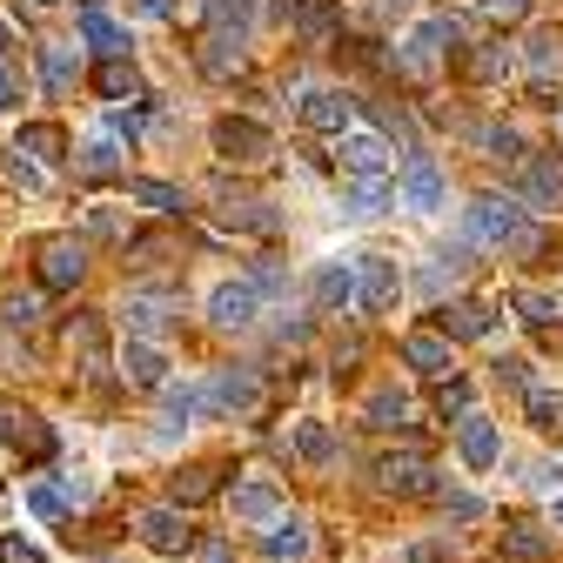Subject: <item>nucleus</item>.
Instances as JSON below:
<instances>
[{"label": "nucleus", "instance_id": "39448f33", "mask_svg": "<svg viewBox=\"0 0 563 563\" xmlns=\"http://www.w3.org/2000/svg\"><path fill=\"white\" fill-rule=\"evenodd\" d=\"M443 168L430 155H402V208H416V216H437L443 208Z\"/></svg>", "mask_w": 563, "mask_h": 563}, {"label": "nucleus", "instance_id": "412c9836", "mask_svg": "<svg viewBox=\"0 0 563 563\" xmlns=\"http://www.w3.org/2000/svg\"><path fill=\"white\" fill-rule=\"evenodd\" d=\"M523 60H530V88H537V95H550V81L563 75V41H556V34H530Z\"/></svg>", "mask_w": 563, "mask_h": 563}, {"label": "nucleus", "instance_id": "c03bdc74", "mask_svg": "<svg viewBox=\"0 0 563 563\" xmlns=\"http://www.w3.org/2000/svg\"><path fill=\"white\" fill-rule=\"evenodd\" d=\"M437 409L443 416H470V383H443L437 389Z\"/></svg>", "mask_w": 563, "mask_h": 563}, {"label": "nucleus", "instance_id": "4468645a", "mask_svg": "<svg viewBox=\"0 0 563 563\" xmlns=\"http://www.w3.org/2000/svg\"><path fill=\"white\" fill-rule=\"evenodd\" d=\"M0 443H14V450H27V456L54 450V437H47V422H41L34 409H14V402H0Z\"/></svg>", "mask_w": 563, "mask_h": 563}, {"label": "nucleus", "instance_id": "7c9ffc66", "mask_svg": "<svg viewBox=\"0 0 563 563\" xmlns=\"http://www.w3.org/2000/svg\"><path fill=\"white\" fill-rule=\"evenodd\" d=\"M201 8H208V21H216V34L242 41V27H249V0H201Z\"/></svg>", "mask_w": 563, "mask_h": 563}, {"label": "nucleus", "instance_id": "dca6fc26", "mask_svg": "<svg viewBox=\"0 0 563 563\" xmlns=\"http://www.w3.org/2000/svg\"><path fill=\"white\" fill-rule=\"evenodd\" d=\"M349 114H356V101H349L342 88H316V95L302 101V128H316V134H342Z\"/></svg>", "mask_w": 563, "mask_h": 563}, {"label": "nucleus", "instance_id": "a211bd4d", "mask_svg": "<svg viewBox=\"0 0 563 563\" xmlns=\"http://www.w3.org/2000/svg\"><path fill=\"white\" fill-rule=\"evenodd\" d=\"M402 363H409V369H422V376H450V369H456V363H450V342H443V335H430V329L402 335Z\"/></svg>", "mask_w": 563, "mask_h": 563}, {"label": "nucleus", "instance_id": "6ab92c4d", "mask_svg": "<svg viewBox=\"0 0 563 563\" xmlns=\"http://www.w3.org/2000/svg\"><path fill=\"white\" fill-rule=\"evenodd\" d=\"M262 550H268L275 563H302V556H309V523H302V517H275V523L262 530Z\"/></svg>", "mask_w": 563, "mask_h": 563}, {"label": "nucleus", "instance_id": "13d9d810", "mask_svg": "<svg viewBox=\"0 0 563 563\" xmlns=\"http://www.w3.org/2000/svg\"><path fill=\"white\" fill-rule=\"evenodd\" d=\"M34 8H60V0H34Z\"/></svg>", "mask_w": 563, "mask_h": 563}, {"label": "nucleus", "instance_id": "49530a36", "mask_svg": "<svg viewBox=\"0 0 563 563\" xmlns=\"http://www.w3.org/2000/svg\"><path fill=\"white\" fill-rule=\"evenodd\" d=\"M497 383H510V389H530V363H523V356H504V363H497Z\"/></svg>", "mask_w": 563, "mask_h": 563}, {"label": "nucleus", "instance_id": "393cba45", "mask_svg": "<svg viewBox=\"0 0 563 563\" xmlns=\"http://www.w3.org/2000/svg\"><path fill=\"white\" fill-rule=\"evenodd\" d=\"M41 88H47L54 101L75 88V47H41Z\"/></svg>", "mask_w": 563, "mask_h": 563}, {"label": "nucleus", "instance_id": "a878e982", "mask_svg": "<svg viewBox=\"0 0 563 563\" xmlns=\"http://www.w3.org/2000/svg\"><path fill=\"white\" fill-rule=\"evenodd\" d=\"M81 34H88V47H101L108 60H114V54H128V34H121L101 8H81Z\"/></svg>", "mask_w": 563, "mask_h": 563}, {"label": "nucleus", "instance_id": "473e14b6", "mask_svg": "<svg viewBox=\"0 0 563 563\" xmlns=\"http://www.w3.org/2000/svg\"><path fill=\"white\" fill-rule=\"evenodd\" d=\"M296 456L302 463H329L335 456V437L322 430V422H296Z\"/></svg>", "mask_w": 563, "mask_h": 563}, {"label": "nucleus", "instance_id": "c9c22d12", "mask_svg": "<svg viewBox=\"0 0 563 563\" xmlns=\"http://www.w3.org/2000/svg\"><path fill=\"white\" fill-rule=\"evenodd\" d=\"M517 309H523V322H537V329H550V322L563 316V302H556V296H543V289H523V296H517Z\"/></svg>", "mask_w": 563, "mask_h": 563}, {"label": "nucleus", "instance_id": "f257e3e1", "mask_svg": "<svg viewBox=\"0 0 563 563\" xmlns=\"http://www.w3.org/2000/svg\"><path fill=\"white\" fill-rule=\"evenodd\" d=\"M463 235L483 249H537V229L523 222V208L510 195H476L463 208Z\"/></svg>", "mask_w": 563, "mask_h": 563}, {"label": "nucleus", "instance_id": "cd10ccee", "mask_svg": "<svg viewBox=\"0 0 563 563\" xmlns=\"http://www.w3.org/2000/svg\"><path fill=\"white\" fill-rule=\"evenodd\" d=\"M95 88H101L108 101H134V95H141V81H134V67H128V54H114V60L101 67V75H95Z\"/></svg>", "mask_w": 563, "mask_h": 563}, {"label": "nucleus", "instance_id": "f8f14e48", "mask_svg": "<svg viewBox=\"0 0 563 563\" xmlns=\"http://www.w3.org/2000/svg\"><path fill=\"white\" fill-rule=\"evenodd\" d=\"M216 148L229 155V162H268V128L262 121H216Z\"/></svg>", "mask_w": 563, "mask_h": 563}, {"label": "nucleus", "instance_id": "3c124183", "mask_svg": "<svg viewBox=\"0 0 563 563\" xmlns=\"http://www.w3.org/2000/svg\"><path fill=\"white\" fill-rule=\"evenodd\" d=\"M128 8H134V14H141V21H162V14H168V8H175V0H128Z\"/></svg>", "mask_w": 563, "mask_h": 563}, {"label": "nucleus", "instance_id": "ea45409f", "mask_svg": "<svg viewBox=\"0 0 563 563\" xmlns=\"http://www.w3.org/2000/svg\"><path fill=\"white\" fill-rule=\"evenodd\" d=\"M27 510H34L41 523H54V517H67V497H60V489H47V483H34V489H27Z\"/></svg>", "mask_w": 563, "mask_h": 563}, {"label": "nucleus", "instance_id": "6e6d98bb", "mask_svg": "<svg viewBox=\"0 0 563 563\" xmlns=\"http://www.w3.org/2000/svg\"><path fill=\"white\" fill-rule=\"evenodd\" d=\"M0 54H8V21H0Z\"/></svg>", "mask_w": 563, "mask_h": 563}, {"label": "nucleus", "instance_id": "09e8293b", "mask_svg": "<svg viewBox=\"0 0 563 563\" xmlns=\"http://www.w3.org/2000/svg\"><path fill=\"white\" fill-rule=\"evenodd\" d=\"M476 8H483V14H497V21H517L530 0H476Z\"/></svg>", "mask_w": 563, "mask_h": 563}, {"label": "nucleus", "instance_id": "2eb2a0df", "mask_svg": "<svg viewBox=\"0 0 563 563\" xmlns=\"http://www.w3.org/2000/svg\"><path fill=\"white\" fill-rule=\"evenodd\" d=\"M229 510H235V523H275V517H282V489H275L268 476H255V483H235Z\"/></svg>", "mask_w": 563, "mask_h": 563}, {"label": "nucleus", "instance_id": "37998d69", "mask_svg": "<svg viewBox=\"0 0 563 563\" xmlns=\"http://www.w3.org/2000/svg\"><path fill=\"white\" fill-rule=\"evenodd\" d=\"M8 322H14V329H34V322H41V289L14 296V302H8Z\"/></svg>", "mask_w": 563, "mask_h": 563}, {"label": "nucleus", "instance_id": "aec40b11", "mask_svg": "<svg viewBox=\"0 0 563 563\" xmlns=\"http://www.w3.org/2000/svg\"><path fill=\"white\" fill-rule=\"evenodd\" d=\"M121 376L134 383V389H162L168 383V356L155 342H128V356H121Z\"/></svg>", "mask_w": 563, "mask_h": 563}, {"label": "nucleus", "instance_id": "20e7f679", "mask_svg": "<svg viewBox=\"0 0 563 563\" xmlns=\"http://www.w3.org/2000/svg\"><path fill=\"white\" fill-rule=\"evenodd\" d=\"M396 296H402L396 262H389V255H363V262H356V302H363L369 316H383V309H396Z\"/></svg>", "mask_w": 563, "mask_h": 563}, {"label": "nucleus", "instance_id": "ddd939ff", "mask_svg": "<svg viewBox=\"0 0 563 563\" xmlns=\"http://www.w3.org/2000/svg\"><path fill=\"white\" fill-rule=\"evenodd\" d=\"M335 155H342L349 175H363V181H383V175H389V141H383V134H342Z\"/></svg>", "mask_w": 563, "mask_h": 563}, {"label": "nucleus", "instance_id": "603ef678", "mask_svg": "<svg viewBox=\"0 0 563 563\" xmlns=\"http://www.w3.org/2000/svg\"><path fill=\"white\" fill-rule=\"evenodd\" d=\"M0 108H21V81L8 75V67H0Z\"/></svg>", "mask_w": 563, "mask_h": 563}, {"label": "nucleus", "instance_id": "f03ea898", "mask_svg": "<svg viewBox=\"0 0 563 563\" xmlns=\"http://www.w3.org/2000/svg\"><path fill=\"white\" fill-rule=\"evenodd\" d=\"M262 402V376L255 369H216L208 376V389H201V409L208 416H249Z\"/></svg>", "mask_w": 563, "mask_h": 563}, {"label": "nucleus", "instance_id": "e433bc0d", "mask_svg": "<svg viewBox=\"0 0 563 563\" xmlns=\"http://www.w3.org/2000/svg\"><path fill=\"white\" fill-rule=\"evenodd\" d=\"M483 148H489V162H523V134L517 128H489Z\"/></svg>", "mask_w": 563, "mask_h": 563}, {"label": "nucleus", "instance_id": "4d7b16f0", "mask_svg": "<svg viewBox=\"0 0 563 563\" xmlns=\"http://www.w3.org/2000/svg\"><path fill=\"white\" fill-rule=\"evenodd\" d=\"M556 530H563V497H556Z\"/></svg>", "mask_w": 563, "mask_h": 563}, {"label": "nucleus", "instance_id": "b1692460", "mask_svg": "<svg viewBox=\"0 0 563 563\" xmlns=\"http://www.w3.org/2000/svg\"><path fill=\"white\" fill-rule=\"evenodd\" d=\"M242 67V41H229V34H208V47H201V75L208 81H229Z\"/></svg>", "mask_w": 563, "mask_h": 563}, {"label": "nucleus", "instance_id": "9b49d317", "mask_svg": "<svg viewBox=\"0 0 563 563\" xmlns=\"http://www.w3.org/2000/svg\"><path fill=\"white\" fill-rule=\"evenodd\" d=\"M456 450H463V463L470 470H497L504 463V437H497V422H489V416H463V430H456Z\"/></svg>", "mask_w": 563, "mask_h": 563}, {"label": "nucleus", "instance_id": "f704fd0d", "mask_svg": "<svg viewBox=\"0 0 563 563\" xmlns=\"http://www.w3.org/2000/svg\"><path fill=\"white\" fill-rule=\"evenodd\" d=\"M14 148H21V155H41V162H60V148H67V141H60V128H21V141H14Z\"/></svg>", "mask_w": 563, "mask_h": 563}, {"label": "nucleus", "instance_id": "5701e85b", "mask_svg": "<svg viewBox=\"0 0 563 563\" xmlns=\"http://www.w3.org/2000/svg\"><path fill=\"white\" fill-rule=\"evenodd\" d=\"M363 416H369V430H409V416H416V409H409L402 389H376Z\"/></svg>", "mask_w": 563, "mask_h": 563}, {"label": "nucleus", "instance_id": "a19ab883", "mask_svg": "<svg viewBox=\"0 0 563 563\" xmlns=\"http://www.w3.org/2000/svg\"><path fill=\"white\" fill-rule=\"evenodd\" d=\"M8 175H14L21 188H47V175H41V162H34V155H21V148H8Z\"/></svg>", "mask_w": 563, "mask_h": 563}, {"label": "nucleus", "instance_id": "423d86ee", "mask_svg": "<svg viewBox=\"0 0 563 563\" xmlns=\"http://www.w3.org/2000/svg\"><path fill=\"white\" fill-rule=\"evenodd\" d=\"M430 456L422 450H389V456H376V483L383 489H396V497H422V489H430Z\"/></svg>", "mask_w": 563, "mask_h": 563}, {"label": "nucleus", "instance_id": "8fccbe9b", "mask_svg": "<svg viewBox=\"0 0 563 563\" xmlns=\"http://www.w3.org/2000/svg\"><path fill=\"white\" fill-rule=\"evenodd\" d=\"M450 517H456V523H476V517H483V504H476V497H450Z\"/></svg>", "mask_w": 563, "mask_h": 563}, {"label": "nucleus", "instance_id": "58836bf2", "mask_svg": "<svg viewBox=\"0 0 563 563\" xmlns=\"http://www.w3.org/2000/svg\"><path fill=\"white\" fill-rule=\"evenodd\" d=\"M523 188H530V201H563V175H556V168H550V162H537V168H530V181H523Z\"/></svg>", "mask_w": 563, "mask_h": 563}, {"label": "nucleus", "instance_id": "a18cd8bd", "mask_svg": "<svg viewBox=\"0 0 563 563\" xmlns=\"http://www.w3.org/2000/svg\"><path fill=\"white\" fill-rule=\"evenodd\" d=\"M556 483H563V470L543 456V463H530V489H537V497H556Z\"/></svg>", "mask_w": 563, "mask_h": 563}, {"label": "nucleus", "instance_id": "de8ad7c7", "mask_svg": "<svg viewBox=\"0 0 563 563\" xmlns=\"http://www.w3.org/2000/svg\"><path fill=\"white\" fill-rule=\"evenodd\" d=\"M0 563H41V550L27 537H8V543H0Z\"/></svg>", "mask_w": 563, "mask_h": 563}, {"label": "nucleus", "instance_id": "6e6552de", "mask_svg": "<svg viewBox=\"0 0 563 563\" xmlns=\"http://www.w3.org/2000/svg\"><path fill=\"white\" fill-rule=\"evenodd\" d=\"M255 316H262V296L249 282H222V289L208 296V322L216 329H255Z\"/></svg>", "mask_w": 563, "mask_h": 563}, {"label": "nucleus", "instance_id": "864d4df0", "mask_svg": "<svg viewBox=\"0 0 563 563\" xmlns=\"http://www.w3.org/2000/svg\"><path fill=\"white\" fill-rule=\"evenodd\" d=\"M201 563H235V556H229V543H222V537H208V543H201Z\"/></svg>", "mask_w": 563, "mask_h": 563}, {"label": "nucleus", "instance_id": "0eeeda50", "mask_svg": "<svg viewBox=\"0 0 563 563\" xmlns=\"http://www.w3.org/2000/svg\"><path fill=\"white\" fill-rule=\"evenodd\" d=\"M81 275H88V249H81L75 235L41 242V282H47V289H75Z\"/></svg>", "mask_w": 563, "mask_h": 563}, {"label": "nucleus", "instance_id": "9d476101", "mask_svg": "<svg viewBox=\"0 0 563 563\" xmlns=\"http://www.w3.org/2000/svg\"><path fill=\"white\" fill-rule=\"evenodd\" d=\"M456 34H463V27H456L450 14H443V21H422V27L409 34V47H402V75H430L437 54H443V41L456 47Z\"/></svg>", "mask_w": 563, "mask_h": 563}, {"label": "nucleus", "instance_id": "c756f323", "mask_svg": "<svg viewBox=\"0 0 563 563\" xmlns=\"http://www.w3.org/2000/svg\"><path fill=\"white\" fill-rule=\"evenodd\" d=\"M504 550L523 556V563H537V556H550V537H543L537 523H510V530H504Z\"/></svg>", "mask_w": 563, "mask_h": 563}, {"label": "nucleus", "instance_id": "1a4fd4ad", "mask_svg": "<svg viewBox=\"0 0 563 563\" xmlns=\"http://www.w3.org/2000/svg\"><path fill=\"white\" fill-rule=\"evenodd\" d=\"M175 309H181L175 296H162V289H141V296H128V302H121V322H128L141 342H155V335L175 322Z\"/></svg>", "mask_w": 563, "mask_h": 563}, {"label": "nucleus", "instance_id": "72a5a7b5", "mask_svg": "<svg viewBox=\"0 0 563 563\" xmlns=\"http://www.w3.org/2000/svg\"><path fill=\"white\" fill-rule=\"evenodd\" d=\"M389 181H363L356 195H349V216H356V222H369V216H383V208H389Z\"/></svg>", "mask_w": 563, "mask_h": 563}, {"label": "nucleus", "instance_id": "c85d7f7f", "mask_svg": "<svg viewBox=\"0 0 563 563\" xmlns=\"http://www.w3.org/2000/svg\"><path fill=\"white\" fill-rule=\"evenodd\" d=\"M128 195L141 208H155V216H181V188H168V181H128Z\"/></svg>", "mask_w": 563, "mask_h": 563}, {"label": "nucleus", "instance_id": "2f4dec72", "mask_svg": "<svg viewBox=\"0 0 563 563\" xmlns=\"http://www.w3.org/2000/svg\"><path fill=\"white\" fill-rule=\"evenodd\" d=\"M81 168L95 175V181H108L114 168H121V148H114V134H95L88 148H81Z\"/></svg>", "mask_w": 563, "mask_h": 563}, {"label": "nucleus", "instance_id": "7ed1b4c3", "mask_svg": "<svg viewBox=\"0 0 563 563\" xmlns=\"http://www.w3.org/2000/svg\"><path fill=\"white\" fill-rule=\"evenodd\" d=\"M134 537L148 543L155 556H181V550H195V530H188V517H181L175 504H155V510H141V517H134Z\"/></svg>", "mask_w": 563, "mask_h": 563}, {"label": "nucleus", "instance_id": "5fc2aeb1", "mask_svg": "<svg viewBox=\"0 0 563 563\" xmlns=\"http://www.w3.org/2000/svg\"><path fill=\"white\" fill-rule=\"evenodd\" d=\"M409 8V0H376V14H402Z\"/></svg>", "mask_w": 563, "mask_h": 563}, {"label": "nucleus", "instance_id": "bb28decb", "mask_svg": "<svg viewBox=\"0 0 563 563\" xmlns=\"http://www.w3.org/2000/svg\"><path fill=\"white\" fill-rule=\"evenodd\" d=\"M222 489V470H181L175 476V510H188V504H208Z\"/></svg>", "mask_w": 563, "mask_h": 563}, {"label": "nucleus", "instance_id": "79ce46f5", "mask_svg": "<svg viewBox=\"0 0 563 563\" xmlns=\"http://www.w3.org/2000/svg\"><path fill=\"white\" fill-rule=\"evenodd\" d=\"M510 75V47H483L476 54V81H504Z\"/></svg>", "mask_w": 563, "mask_h": 563}, {"label": "nucleus", "instance_id": "4c0bfd02", "mask_svg": "<svg viewBox=\"0 0 563 563\" xmlns=\"http://www.w3.org/2000/svg\"><path fill=\"white\" fill-rule=\"evenodd\" d=\"M523 396H530V416L543 422V430H556V416H563V396H556V389H543V383H530Z\"/></svg>", "mask_w": 563, "mask_h": 563}, {"label": "nucleus", "instance_id": "f3484780", "mask_svg": "<svg viewBox=\"0 0 563 563\" xmlns=\"http://www.w3.org/2000/svg\"><path fill=\"white\" fill-rule=\"evenodd\" d=\"M349 302H356V268H349V262H322V268H316V309L335 316V309H349Z\"/></svg>", "mask_w": 563, "mask_h": 563}, {"label": "nucleus", "instance_id": "4be33fe9", "mask_svg": "<svg viewBox=\"0 0 563 563\" xmlns=\"http://www.w3.org/2000/svg\"><path fill=\"white\" fill-rule=\"evenodd\" d=\"M489 335V302H450L443 309V342H470Z\"/></svg>", "mask_w": 563, "mask_h": 563}]
</instances>
